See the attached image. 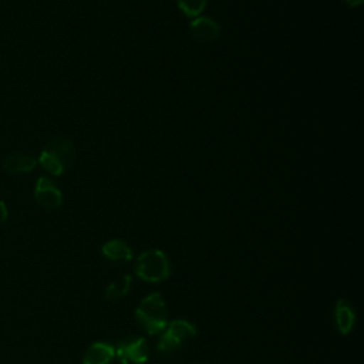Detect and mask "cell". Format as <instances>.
<instances>
[{
    "label": "cell",
    "instance_id": "cell-15",
    "mask_svg": "<svg viewBox=\"0 0 364 364\" xmlns=\"http://www.w3.org/2000/svg\"><path fill=\"white\" fill-rule=\"evenodd\" d=\"M7 219V206L3 200H0V223H3Z\"/></svg>",
    "mask_w": 364,
    "mask_h": 364
},
{
    "label": "cell",
    "instance_id": "cell-4",
    "mask_svg": "<svg viewBox=\"0 0 364 364\" xmlns=\"http://www.w3.org/2000/svg\"><path fill=\"white\" fill-rule=\"evenodd\" d=\"M115 355L121 364H145L149 358V346L145 337H129L118 343Z\"/></svg>",
    "mask_w": 364,
    "mask_h": 364
},
{
    "label": "cell",
    "instance_id": "cell-1",
    "mask_svg": "<svg viewBox=\"0 0 364 364\" xmlns=\"http://www.w3.org/2000/svg\"><path fill=\"white\" fill-rule=\"evenodd\" d=\"M135 317L148 334H159L169 323V310L159 293H151L138 304Z\"/></svg>",
    "mask_w": 364,
    "mask_h": 364
},
{
    "label": "cell",
    "instance_id": "cell-5",
    "mask_svg": "<svg viewBox=\"0 0 364 364\" xmlns=\"http://www.w3.org/2000/svg\"><path fill=\"white\" fill-rule=\"evenodd\" d=\"M34 199L47 209H57L63 205V193L47 176H40L34 186Z\"/></svg>",
    "mask_w": 364,
    "mask_h": 364
},
{
    "label": "cell",
    "instance_id": "cell-2",
    "mask_svg": "<svg viewBox=\"0 0 364 364\" xmlns=\"http://www.w3.org/2000/svg\"><path fill=\"white\" fill-rule=\"evenodd\" d=\"M171 263L168 256L159 249H149L142 252L135 264V273L139 279L151 283H158L169 277Z\"/></svg>",
    "mask_w": 364,
    "mask_h": 364
},
{
    "label": "cell",
    "instance_id": "cell-11",
    "mask_svg": "<svg viewBox=\"0 0 364 364\" xmlns=\"http://www.w3.org/2000/svg\"><path fill=\"white\" fill-rule=\"evenodd\" d=\"M102 255L114 262H128L132 259L131 246L122 239H111L101 247Z\"/></svg>",
    "mask_w": 364,
    "mask_h": 364
},
{
    "label": "cell",
    "instance_id": "cell-14",
    "mask_svg": "<svg viewBox=\"0 0 364 364\" xmlns=\"http://www.w3.org/2000/svg\"><path fill=\"white\" fill-rule=\"evenodd\" d=\"M208 0H176L178 9L186 16V17H198L202 14V11L206 7Z\"/></svg>",
    "mask_w": 364,
    "mask_h": 364
},
{
    "label": "cell",
    "instance_id": "cell-16",
    "mask_svg": "<svg viewBox=\"0 0 364 364\" xmlns=\"http://www.w3.org/2000/svg\"><path fill=\"white\" fill-rule=\"evenodd\" d=\"M346 3H347V4H348L351 9H355V7L361 6L363 0H346Z\"/></svg>",
    "mask_w": 364,
    "mask_h": 364
},
{
    "label": "cell",
    "instance_id": "cell-10",
    "mask_svg": "<svg viewBox=\"0 0 364 364\" xmlns=\"http://www.w3.org/2000/svg\"><path fill=\"white\" fill-rule=\"evenodd\" d=\"M36 165H37V159L33 155L24 154V152L10 154L3 161L4 171L11 173V175H20V173L31 172L36 168Z\"/></svg>",
    "mask_w": 364,
    "mask_h": 364
},
{
    "label": "cell",
    "instance_id": "cell-6",
    "mask_svg": "<svg viewBox=\"0 0 364 364\" xmlns=\"http://www.w3.org/2000/svg\"><path fill=\"white\" fill-rule=\"evenodd\" d=\"M43 149L47 151L48 154H51L54 158H57L61 162V165L64 166V169L70 168L75 161L74 142L71 141V138H68L65 135L54 136L53 139H50L46 144V146Z\"/></svg>",
    "mask_w": 364,
    "mask_h": 364
},
{
    "label": "cell",
    "instance_id": "cell-7",
    "mask_svg": "<svg viewBox=\"0 0 364 364\" xmlns=\"http://www.w3.org/2000/svg\"><path fill=\"white\" fill-rule=\"evenodd\" d=\"M189 31L193 38H196L200 43H212L219 38L220 36V24L208 17V16H198L192 18L189 23Z\"/></svg>",
    "mask_w": 364,
    "mask_h": 364
},
{
    "label": "cell",
    "instance_id": "cell-9",
    "mask_svg": "<svg viewBox=\"0 0 364 364\" xmlns=\"http://www.w3.org/2000/svg\"><path fill=\"white\" fill-rule=\"evenodd\" d=\"M334 323L340 334H348L353 330L355 323V311L348 300H337L334 307Z\"/></svg>",
    "mask_w": 364,
    "mask_h": 364
},
{
    "label": "cell",
    "instance_id": "cell-13",
    "mask_svg": "<svg viewBox=\"0 0 364 364\" xmlns=\"http://www.w3.org/2000/svg\"><path fill=\"white\" fill-rule=\"evenodd\" d=\"M37 162L43 166V169H46L50 175H54V176H60L65 171L64 166L61 165V162L44 149L40 152Z\"/></svg>",
    "mask_w": 364,
    "mask_h": 364
},
{
    "label": "cell",
    "instance_id": "cell-8",
    "mask_svg": "<svg viewBox=\"0 0 364 364\" xmlns=\"http://www.w3.org/2000/svg\"><path fill=\"white\" fill-rule=\"evenodd\" d=\"M115 357V347L105 341L92 343L82 355V364H109Z\"/></svg>",
    "mask_w": 364,
    "mask_h": 364
},
{
    "label": "cell",
    "instance_id": "cell-12",
    "mask_svg": "<svg viewBox=\"0 0 364 364\" xmlns=\"http://www.w3.org/2000/svg\"><path fill=\"white\" fill-rule=\"evenodd\" d=\"M131 280L132 277L129 274H125V276H121L118 280L109 283L105 289V296L107 299H119V297H124L128 291H129V287H131Z\"/></svg>",
    "mask_w": 364,
    "mask_h": 364
},
{
    "label": "cell",
    "instance_id": "cell-3",
    "mask_svg": "<svg viewBox=\"0 0 364 364\" xmlns=\"http://www.w3.org/2000/svg\"><path fill=\"white\" fill-rule=\"evenodd\" d=\"M198 333L196 326L188 320L176 318L168 323L165 330L161 333V337L156 343V350L162 354H169L181 348V346L195 337Z\"/></svg>",
    "mask_w": 364,
    "mask_h": 364
}]
</instances>
